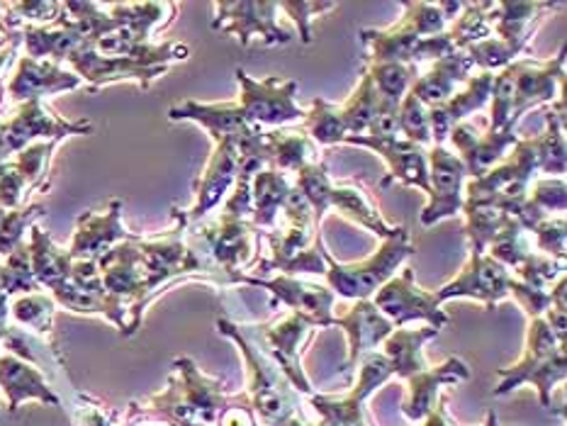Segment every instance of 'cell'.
Here are the masks:
<instances>
[{"instance_id":"20","label":"cell","mask_w":567,"mask_h":426,"mask_svg":"<svg viewBox=\"0 0 567 426\" xmlns=\"http://www.w3.org/2000/svg\"><path fill=\"white\" fill-rule=\"evenodd\" d=\"M254 235L256 227L251 219H231L225 215L215 225L200 231L209 253L215 256L219 266H225L227 273H239V268L249 263L254 251Z\"/></svg>"},{"instance_id":"40","label":"cell","mask_w":567,"mask_h":426,"mask_svg":"<svg viewBox=\"0 0 567 426\" xmlns=\"http://www.w3.org/2000/svg\"><path fill=\"white\" fill-rule=\"evenodd\" d=\"M404 18L394 24L402 32L416 37H436L446 32V18L439 10V3H402Z\"/></svg>"},{"instance_id":"51","label":"cell","mask_w":567,"mask_h":426,"mask_svg":"<svg viewBox=\"0 0 567 426\" xmlns=\"http://www.w3.org/2000/svg\"><path fill=\"white\" fill-rule=\"evenodd\" d=\"M483 426H497V414L489 412V414H487V422H485Z\"/></svg>"},{"instance_id":"12","label":"cell","mask_w":567,"mask_h":426,"mask_svg":"<svg viewBox=\"0 0 567 426\" xmlns=\"http://www.w3.org/2000/svg\"><path fill=\"white\" fill-rule=\"evenodd\" d=\"M66 61L76 69L79 79L89 81L93 89H101V85L115 81H137L140 89H150L154 79L164 76L168 71L164 66H150L127 56H101L93 44L79 46L76 52L66 56Z\"/></svg>"},{"instance_id":"1","label":"cell","mask_w":567,"mask_h":426,"mask_svg":"<svg viewBox=\"0 0 567 426\" xmlns=\"http://www.w3.org/2000/svg\"><path fill=\"white\" fill-rule=\"evenodd\" d=\"M178 383L150 399V417L168 419L174 426H217L231 405L219 381H209L190 359L176 361Z\"/></svg>"},{"instance_id":"24","label":"cell","mask_w":567,"mask_h":426,"mask_svg":"<svg viewBox=\"0 0 567 426\" xmlns=\"http://www.w3.org/2000/svg\"><path fill=\"white\" fill-rule=\"evenodd\" d=\"M473 71V61L465 52H455L446 59L434 61L429 73L414 79L410 93L416 95V101L424 107H439L453 95L455 83H467Z\"/></svg>"},{"instance_id":"3","label":"cell","mask_w":567,"mask_h":426,"mask_svg":"<svg viewBox=\"0 0 567 426\" xmlns=\"http://www.w3.org/2000/svg\"><path fill=\"white\" fill-rule=\"evenodd\" d=\"M412 253H414V247L410 241V231H406V227H400L398 235L390 239H382L380 249L363 263L343 266L324 249V261H327L324 278L329 283V290L339 298L371 300L375 292L385 285L394 273H398V268L410 259Z\"/></svg>"},{"instance_id":"13","label":"cell","mask_w":567,"mask_h":426,"mask_svg":"<svg viewBox=\"0 0 567 426\" xmlns=\"http://www.w3.org/2000/svg\"><path fill=\"white\" fill-rule=\"evenodd\" d=\"M307 329H317L310 316L292 312L282 322L266 326L261 332V341L266 344L268 359L278 365L280 373L290 381V385L298 389V393L312 395V385L302 371V361L298 351L300 339L305 336Z\"/></svg>"},{"instance_id":"45","label":"cell","mask_w":567,"mask_h":426,"mask_svg":"<svg viewBox=\"0 0 567 426\" xmlns=\"http://www.w3.org/2000/svg\"><path fill=\"white\" fill-rule=\"evenodd\" d=\"M536 247L548 259L565 261V217L546 219L536 229Z\"/></svg>"},{"instance_id":"33","label":"cell","mask_w":567,"mask_h":426,"mask_svg":"<svg viewBox=\"0 0 567 426\" xmlns=\"http://www.w3.org/2000/svg\"><path fill=\"white\" fill-rule=\"evenodd\" d=\"M492 12H495V3H463V15L446 30L455 52H465L467 46L487 40L492 34V22H495Z\"/></svg>"},{"instance_id":"43","label":"cell","mask_w":567,"mask_h":426,"mask_svg":"<svg viewBox=\"0 0 567 426\" xmlns=\"http://www.w3.org/2000/svg\"><path fill=\"white\" fill-rule=\"evenodd\" d=\"M565 266L563 261L556 259H548L544 253H528L526 259L514 268L516 280L524 285H532L538 290H546V285H550L553 280L563 278Z\"/></svg>"},{"instance_id":"19","label":"cell","mask_w":567,"mask_h":426,"mask_svg":"<svg viewBox=\"0 0 567 426\" xmlns=\"http://www.w3.org/2000/svg\"><path fill=\"white\" fill-rule=\"evenodd\" d=\"M168 117L178 122V120H193L197 125H203L207 129L209 137L217 142L221 139H231L237 142V146L241 142H246L256 134L261 127H254L246 122V117L241 115V110L237 103H195V101H186L181 105H174L168 110Z\"/></svg>"},{"instance_id":"10","label":"cell","mask_w":567,"mask_h":426,"mask_svg":"<svg viewBox=\"0 0 567 426\" xmlns=\"http://www.w3.org/2000/svg\"><path fill=\"white\" fill-rule=\"evenodd\" d=\"M229 278L237 280V283H249L254 288L270 290L282 304H288L292 312L310 316L315 326H322V329L334 326L331 308H334L337 295L329 288L305 283V280L290 278V276H278V278L266 280V278H254L246 273H229Z\"/></svg>"},{"instance_id":"4","label":"cell","mask_w":567,"mask_h":426,"mask_svg":"<svg viewBox=\"0 0 567 426\" xmlns=\"http://www.w3.org/2000/svg\"><path fill=\"white\" fill-rule=\"evenodd\" d=\"M565 346H560L558 339L553 336L544 316H536L528 326L522 361L514 363L512 368H497L502 383L495 387V395H507L522 383H534L540 395V405L553 409V385L565 381Z\"/></svg>"},{"instance_id":"38","label":"cell","mask_w":567,"mask_h":426,"mask_svg":"<svg viewBox=\"0 0 567 426\" xmlns=\"http://www.w3.org/2000/svg\"><path fill=\"white\" fill-rule=\"evenodd\" d=\"M524 227L516 222V219L512 217L507 225H504L502 229H499V235L492 239V243H489V259H495L497 263H502L504 268H516L519 266L528 253H534V251H528V243H526V237H524Z\"/></svg>"},{"instance_id":"17","label":"cell","mask_w":567,"mask_h":426,"mask_svg":"<svg viewBox=\"0 0 567 426\" xmlns=\"http://www.w3.org/2000/svg\"><path fill=\"white\" fill-rule=\"evenodd\" d=\"M239 176V149L237 142L221 139L215 144V152L203 170V176L195 180V205L183 215L186 222H197L205 212L225 198L234 180Z\"/></svg>"},{"instance_id":"15","label":"cell","mask_w":567,"mask_h":426,"mask_svg":"<svg viewBox=\"0 0 567 426\" xmlns=\"http://www.w3.org/2000/svg\"><path fill=\"white\" fill-rule=\"evenodd\" d=\"M449 139L458 149L455 156L463 162L465 174L471 176V180L483 178L489 168H495V164L502 162L509 146L519 142V137L509 127H504L502 132H477L473 125H465V122L451 129Z\"/></svg>"},{"instance_id":"7","label":"cell","mask_w":567,"mask_h":426,"mask_svg":"<svg viewBox=\"0 0 567 426\" xmlns=\"http://www.w3.org/2000/svg\"><path fill=\"white\" fill-rule=\"evenodd\" d=\"M371 302L394 326H402L414 320L429 322V326L434 329L449 324V314L441 310V302L436 300L434 292H426L414 283L412 268H404L400 276H392L375 292Z\"/></svg>"},{"instance_id":"46","label":"cell","mask_w":567,"mask_h":426,"mask_svg":"<svg viewBox=\"0 0 567 426\" xmlns=\"http://www.w3.org/2000/svg\"><path fill=\"white\" fill-rule=\"evenodd\" d=\"M528 200H532L546 217L550 212L563 215L565 212V180L563 178L538 180L534 186V193L528 195Z\"/></svg>"},{"instance_id":"44","label":"cell","mask_w":567,"mask_h":426,"mask_svg":"<svg viewBox=\"0 0 567 426\" xmlns=\"http://www.w3.org/2000/svg\"><path fill=\"white\" fill-rule=\"evenodd\" d=\"M12 314H16L18 322L37 329V332H49L52 329L54 300L47 295H28L12 304Z\"/></svg>"},{"instance_id":"31","label":"cell","mask_w":567,"mask_h":426,"mask_svg":"<svg viewBox=\"0 0 567 426\" xmlns=\"http://www.w3.org/2000/svg\"><path fill=\"white\" fill-rule=\"evenodd\" d=\"M302 129L305 134H310L317 144L324 146L339 144L349 137L347 122L341 117V107L324 101V97H315L312 107L307 110L302 117Z\"/></svg>"},{"instance_id":"35","label":"cell","mask_w":567,"mask_h":426,"mask_svg":"<svg viewBox=\"0 0 567 426\" xmlns=\"http://www.w3.org/2000/svg\"><path fill=\"white\" fill-rule=\"evenodd\" d=\"M378 103H380V95L375 91V83L371 79V73L363 69V79L359 83V89L353 91L347 105L341 107V117L347 122V129L351 137H359V134L368 132L378 113Z\"/></svg>"},{"instance_id":"2","label":"cell","mask_w":567,"mask_h":426,"mask_svg":"<svg viewBox=\"0 0 567 426\" xmlns=\"http://www.w3.org/2000/svg\"><path fill=\"white\" fill-rule=\"evenodd\" d=\"M217 332L237 341L239 351L244 353L246 373H249L246 399H249V407L256 409L261 422L266 426H286L292 417H298V393L292 389L288 377L280 373L278 365L266 359L251 339L241 334V326L231 324L229 320H219Z\"/></svg>"},{"instance_id":"52","label":"cell","mask_w":567,"mask_h":426,"mask_svg":"<svg viewBox=\"0 0 567 426\" xmlns=\"http://www.w3.org/2000/svg\"><path fill=\"white\" fill-rule=\"evenodd\" d=\"M286 426H310V424H307V422H302L300 417H292V419H290V422H288Z\"/></svg>"},{"instance_id":"37","label":"cell","mask_w":567,"mask_h":426,"mask_svg":"<svg viewBox=\"0 0 567 426\" xmlns=\"http://www.w3.org/2000/svg\"><path fill=\"white\" fill-rule=\"evenodd\" d=\"M312 407L319 414L317 426H365L363 399L349 393L347 397H312Z\"/></svg>"},{"instance_id":"49","label":"cell","mask_w":567,"mask_h":426,"mask_svg":"<svg viewBox=\"0 0 567 426\" xmlns=\"http://www.w3.org/2000/svg\"><path fill=\"white\" fill-rule=\"evenodd\" d=\"M337 3H280V10H286L288 15L298 22V30L305 44H312V20L322 15L327 10H334Z\"/></svg>"},{"instance_id":"23","label":"cell","mask_w":567,"mask_h":426,"mask_svg":"<svg viewBox=\"0 0 567 426\" xmlns=\"http://www.w3.org/2000/svg\"><path fill=\"white\" fill-rule=\"evenodd\" d=\"M81 85V79L76 73L61 71L54 61H34L24 56L20 61V69L16 79L10 81V95L12 101H40L47 93H59V91H73Z\"/></svg>"},{"instance_id":"48","label":"cell","mask_w":567,"mask_h":426,"mask_svg":"<svg viewBox=\"0 0 567 426\" xmlns=\"http://www.w3.org/2000/svg\"><path fill=\"white\" fill-rule=\"evenodd\" d=\"M282 212H286L288 219V227H302V229H317L315 225V212H312V205L307 202V198L302 195V190L298 186H290L286 200H282Z\"/></svg>"},{"instance_id":"27","label":"cell","mask_w":567,"mask_h":426,"mask_svg":"<svg viewBox=\"0 0 567 426\" xmlns=\"http://www.w3.org/2000/svg\"><path fill=\"white\" fill-rule=\"evenodd\" d=\"M461 212H465V237L475 256H483L492 239L499 235V229L512 219L499 205L480 198H463Z\"/></svg>"},{"instance_id":"8","label":"cell","mask_w":567,"mask_h":426,"mask_svg":"<svg viewBox=\"0 0 567 426\" xmlns=\"http://www.w3.org/2000/svg\"><path fill=\"white\" fill-rule=\"evenodd\" d=\"M429 164V205L422 212V225L434 227L441 219L461 212L465 166L446 146H434L426 154Z\"/></svg>"},{"instance_id":"11","label":"cell","mask_w":567,"mask_h":426,"mask_svg":"<svg viewBox=\"0 0 567 426\" xmlns=\"http://www.w3.org/2000/svg\"><path fill=\"white\" fill-rule=\"evenodd\" d=\"M91 132V122H66L52 117L42 107L40 101L24 103L18 115L0 125V162L8 154H16L24 149L34 137H49V139H64L69 134Z\"/></svg>"},{"instance_id":"50","label":"cell","mask_w":567,"mask_h":426,"mask_svg":"<svg viewBox=\"0 0 567 426\" xmlns=\"http://www.w3.org/2000/svg\"><path fill=\"white\" fill-rule=\"evenodd\" d=\"M398 113H400V105L398 103L382 101V97H380L378 113H375V117L371 122V127H368V137H373V139H394V137H400Z\"/></svg>"},{"instance_id":"47","label":"cell","mask_w":567,"mask_h":426,"mask_svg":"<svg viewBox=\"0 0 567 426\" xmlns=\"http://www.w3.org/2000/svg\"><path fill=\"white\" fill-rule=\"evenodd\" d=\"M509 295L519 302V308L532 316V320H536V316H544L550 308V292L546 290H538V288H532V285H524L519 283V280L512 278L509 283Z\"/></svg>"},{"instance_id":"16","label":"cell","mask_w":567,"mask_h":426,"mask_svg":"<svg viewBox=\"0 0 567 426\" xmlns=\"http://www.w3.org/2000/svg\"><path fill=\"white\" fill-rule=\"evenodd\" d=\"M120 210H122V202L110 200L105 212L81 215L76 235H73L71 249H69L71 261H95L97 263L110 249L134 237L127 229H122V222H120L122 212Z\"/></svg>"},{"instance_id":"32","label":"cell","mask_w":567,"mask_h":426,"mask_svg":"<svg viewBox=\"0 0 567 426\" xmlns=\"http://www.w3.org/2000/svg\"><path fill=\"white\" fill-rule=\"evenodd\" d=\"M331 207H339V210L347 212L359 225L371 229L373 235H378L380 239H390V237L398 235V229H400V227L388 225L385 219H382L373 210V207L368 205V200L363 198V193L355 190V188H347V186H334V188H331L329 210H331Z\"/></svg>"},{"instance_id":"25","label":"cell","mask_w":567,"mask_h":426,"mask_svg":"<svg viewBox=\"0 0 567 426\" xmlns=\"http://www.w3.org/2000/svg\"><path fill=\"white\" fill-rule=\"evenodd\" d=\"M439 329L424 326V329H394V332L382 341L385 356L392 365V375L410 381L412 375L426 371L429 365L424 361V344L429 339H434Z\"/></svg>"},{"instance_id":"36","label":"cell","mask_w":567,"mask_h":426,"mask_svg":"<svg viewBox=\"0 0 567 426\" xmlns=\"http://www.w3.org/2000/svg\"><path fill=\"white\" fill-rule=\"evenodd\" d=\"M365 71L371 73L375 91L382 101L402 103V97L410 91V85L419 76L416 66L410 64H365Z\"/></svg>"},{"instance_id":"42","label":"cell","mask_w":567,"mask_h":426,"mask_svg":"<svg viewBox=\"0 0 567 426\" xmlns=\"http://www.w3.org/2000/svg\"><path fill=\"white\" fill-rule=\"evenodd\" d=\"M400 134H404L406 142L416 146H429L431 144V129H429V107L416 101V95L406 91L400 103Z\"/></svg>"},{"instance_id":"18","label":"cell","mask_w":567,"mask_h":426,"mask_svg":"<svg viewBox=\"0 0 567 426\" xmlns=\"http://www.w3.org/2000/svg\"><path fill=\"white\" fill-rule=\"evenodd\" d=\"M347 144L355 146H365L375 154L385 158L390 166V176L382 180V186H388L392 180H400L404 186L419 188L429 195V164H426V154L422 146H416L406 139H373L368 134H359V137H349L343 139Z\"/></svg>"},{"instance_id":"14","label":"cell","mask_w":567,"mask_h":426,"mask_svg":"<svg viewBox=\"0 0 567 426\" xmlns=\"http://www.w3.org/2000/svg\"><path fill=\"white\" fill-rule=\"evenodd\" d=\"M563 66H565V49L560 54L546 61V64H536L532 59L516 61V85H514V105L509 117V129L516 127V122L526 115L528 110H534L544 103H550L556 97L558 83L563 85Z\"/></svg>"},{"instance_id":"21","label":"cell","mask_w":567,"mask_h":426,"mask_svg":"<svg viewBox=\"0 0 567 426\" xmlns=\"http://www.w3.org/2000/svg\"><path fill=\"white\" fill-rule=\"evenodd\" d=\"M334 326L347 329L349 334V363L347 368L359 361L363 353L378 349L392 332L394 324L382 314L371 300H359L347 316H334Z\"/></svg>"},{"instance_id":"39","label":"cell","mask_w":567,"mask_h":426,"mask_svg":"<svg viewBox=\"0 0 567 426\" xmlns=\"http://www.w3.org/2000/svg\"><path fill=\"white\" fill-rule=\"evenodd\" d=\"M514 85H516V61L499 71L492 81V107H489V132H502L509 125L512 105H514Z\"/></svg>"},{"instance_id":"5","label":"cell","mask_w":567,"mask_h":426,"mask_svg":"<svg viewBox=\"0 0 567 426\" xmlns=\"http://www.w3.org/2000/svg\"><path fill=\"white\" fill-rule=\"evenodd\" d=\"M234 79L241 91L237 105L249 125L278 127L305 117V110L295 105L298 81H282L280 76L256 81L244 69L234 71Z\"/></svg>"},{"instance_id":"22","label":"cell","mask_w":567,"mask_h":426,"mask_svg":"<svg viewBox=\"0 0 567 426\" xmlns=\"http://www.w3.org/2000/svg\"><path fill=\"white\" fill-rule=\"evenodd\" d=\"M471 377V368L461 361V359H449L446 363H441L439 368H426L422 373L412 375L410 381V399L404 402V417L412 422H422L426 419V414L434 409L436 405V395L441 385H458Z\"/></svg>"},{"instance_id":"6","label":"cell","mask_w":567,"mask_h":426,"mask_svg":"<svg viewBox=\"0 0 567 426\" xmlns=\"http://www.w3.org/2000/svg\"><path fill=\"white\" fill-rule=\"evenodd\" d=\"M280 12V3H254V0H244V3H234V0H221L215 3V20L213 30L234 34L237 40L249 46L254 40H258L266 46L288 44L292 40V32L282 30L276 22Z\"/></svg>"},{"instance_id":"9","label":"cell","mask_w":567,"mask_h":426,"mask_svg":"<svg viewBox=\"0 0 567 426\" xmlns=\"http://www.w3.org/2000/svg\"><path fill=\"white\" fill-rule=\"evenodd\" d=\"M509 283L512 276L502 263L489 259L487 253H471V261L463 266V271L455 276L451 283L434 292V295L439 302H446L453 298H473L477 302H483L485 310H495L502 300L509 298Z\"/></svg>"},{"instance_id":"26","label":"cell","mask_w":567,"mask_h":426,"mask_svg":"<svg viewBox=\"0 0 567 426\" xmlns=\"http://www.w3.org/2000/svg\"><path fill=\"white\" fill-rule=\"evenodd\" d=\"M0 385L8 395V407L16 412L24 399H42L47 405H59V397L49 389L42 373L20 359L6 353L0 356Z\"/></svg>"},{"instance_id":"30","label":"cell","mask_w":567,"mask_h":426,"mask_svg":"<svg viewBox=\"0 0 567 426\" xmlns=\"http://www.w3.org/2000/svg\"><path fill=\"white\" fill-rule=\"evenodd\" d=\"M268 144V168L280 170V174H298L315 154L312 142L300 132H266Z\"/></svg>"},{"instance_id":"34","label":"cell","mask_w":567,"mask_h":426,"mask_svg":"<svg viewBox=\"0 0 567 426\" xmlns=\"http://www.w3.org/2000/svg\"><path fill=\"white\" fill-rule=\"evenodd\" d=\"M492 81H495V73L480 71L477 76L467 79V85L463 93H455L449 97L446 103L439 105L441 113L446 115L451 127L461 125V120H465L467 115H473V113H477V110H483L487 105L489 93H492Z\"/></svg>"},{"instance_id":"28","label":"cell","mask_w":567,"mask_h":426,"mask_svg":"<svg viewBox=\"0 0 567 426\" xmlns=\"http://www.w3.org/2000/svg\"><path fill=\"white\" fill-rule=\"evenodd\" d=\"M553 8H556L553 3H495L492 18L497 20L492 22V32H497L499 40L504 42L526 46L528 37H534L538 28V22H534V18L540 20V12Z\"/></svg>"},{"instance_id":"29","label":"cell","mask_w":567,"mask_h":426,"mask_svg":"<svg viewBox=\"0 0 567 426\" xmlns=\"http://www.w3.org/2000/svg\"><path fill=\"white\" fill-rule=\"evenodd\" d=\"M290 190V180L286 174L274 168H264L251 180V200H254V227H274L276 217L282 207V200Z\"/></svg>"},{"instance_id":"41","label":"cell","mask_w":567,"mask_h":426,"mask_svg":"<svg viewBox=\"0 0 567 426\" xmlns=\"http://www.w3.org/2000/svg\"><path fill=\"white\" fill-rule=\"evenodd\" d=\"M522 49L524 46L504 42V40H499V37H487V40L467 46L465 54L473 61V66L495 73V71H502L504 66H509L512 61H516L514 56H519Z\"/></svg>"}]
</instances>
